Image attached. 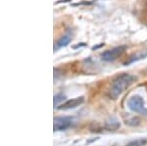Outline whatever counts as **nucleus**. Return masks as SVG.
I'll return each mask as SVG.
<instances>
[{
	"mask_svg": "<svg viewBox=\"0 0 147 146\" xmlns=\"http://www.w3.org/2000/svg\"><path fill=\"white\" fill-rule=\"evenodd\" d=\"M136 81V77L129 74H123L115 79V81L112 82L110 86V89L108 91V95L111 99L115 100L118 97H120L123 93L129 88L134 81Z\"/></svg>",
	"mask_w": 147,
	"mask_h": 146,
	"instance_id": "f257e3e1",
	"label": "nucleus"
},
{
	"mask_svg": "<svg viewBox=\"0 0 147 146\" xmlns=\"http://www.w3.org/2000/svg\"><path fill=\"white\" fill-rule=\"evenodd\" d=\"M127 106L129 110L136 114H143L144 116L147 115V109L145 107L143 98L140 95H134L127 101Z\"/></svg>",
	"mask_w": 147,
	"mask_h": 146,
	"instance_id": "f03ea898",
	"label": "nucleus"
},
{
	"mask_svg": "<svg viewBox=\"0 0 147 146\" xmlns=\"http://www.w3.org/2000/svg\"><path fill=\"white\" fill-rule=\"evenodd\" d=\"M125 50H127V46L125 45H120L117 47L107 50L105 52L101 54V59L105 62H113L116 59H118L121 55H123Z\"/></svg>",
	"mask_w": 147,
	"mask_h": 146,
	"instance_id": "7ed1b4c3",
	"label": "nucleus"
},
{
	"mask_svg": "<svg viewBox=\"0 0 147 146\" xmlns=\"http://www.w3.org/2000/svg\"><path fill=\"white\" fill-rule=\"evenodd\" d=\"M74 124L73 117H57L53 121V129L54 131H62L70 129Z\"/></svg>",
	"mask_w": 147,
	"mask_h": 146,
	"instance_id": "20e7f679",
	"label": "nucleus"
},
{
	"mask_svg": "<svg viewBox=\"0 0 147 146\" xmlns=\"http://www.w3.org/2000/svg\"><path fill=\"white\" fill-rule=\"evenodd\" d=\"M84 102V96H80V97H76L73 99H69L66 102H64L62 105H60L58 107L59 110H70V109H75V108L79 107Z\"/></svg>",
	"mask_w": 147,
	"mask_h": 146,
	"instance_id": "39448f33",
	"label": "nucleus"
},
{
	"mask_svg": "<svg viewBox=\"0 0 147 146\" xmlns=\"http://www.w3.org/2000/svg\"><path fill=\"white\" fill-rule=\"evenodd\" d=\"M72 35L71 34H64L63 36L60 37L58 41L55 42V45H54V51L58 50V49L62 48V47H66L68 44H70V42L72 41Z\"/></svg>",
	"mask_w": 147,
	"mask_h": 146,
	"instance_id": "423d86ee",
	"label": "nucleus"
},
{
	"mask_svg": "<svg viewBox=\"0 0 147 146\" xmlns=\"http://www.w3.org/2000/svg\"><path fill=\"white\" fill-rule=\"evenodd\" d=\"M147 58V49H145L144 51H140V52H137L134 55H132L127 62L125 63V65H130L132 63L136 62V61H139V60H142V59H145Z\"/></svg>",
	"mask_w": 147,
	"mask_h": 146,
	"instance_id": "0eeeda50",
	"label": "nucleus"
},
{
	"mask_svg": "<svg viewBox=\"0 0 147 146\" xmlns=\"http://www.w3.org/2000/svg\"><path fill=\"white\" fill-rule=\"evenodd\" d=\"M104 128L106 129H108V131H116V129H118L120 128V123L118 121H116V120L112 119L109 122H106Z\"/></svg>",
	"mask_w": 147,
	"mask_h": 146,
	"instance_id": "6e6552de",
	"label": "nucleus"
},
{
	"mask_svg": "<svg viewBox=\"0 0 147 146\" xmlns=\"http://www.w3.org/2000/svg\"><path fill=\"white\" fill-rule=\"evenodd\" d=\"M146 144H147V138L140 137V138H136V139L129 141L125 146H145Z\"/></svg>",
	"mask_w": 147,
	"mask_h": 146,
	"instance_id": "1a4fd4ad",
	"label": "nucleus"
},
{
	"mask_svg": "<svg viewBox=\"0 0 147 146\" xmlns=\"http://www.w3.org/2000/svg\"><path fill=\"white\" fill-rule=\"evenodd\" d=\"M66 99V96L64 95L62 93H59L57 95L54 96V99H53V103H54V107L55 108H58L60 103H62L63 101H65Z\"/></svg>",
	"mask_w": 147,
	"mask_h": 146,
	"instance_id": "9d476101",
	"label": "nucleus"
},
{
	"mask_svg": "<svg viewBox=\"0 0 147 146\" xmlns=\"http://www.w3.org/2000/svg\"><path fill=\"white\" fill-rule=\"evenodd\" d=\"M103 45H104V44H103V43H101L100 45H97V46L95 45V46H93V47H92V50H96V49H99L100 47H102Z\"/></svg>",
	"mask_w": 147,
	"mask_h": 146,
	"instance_id": "9b49d317",
	"label": "nucleus"
},
{
	"mask_svg": "<svg viewBox=\"0 0 147 146\" xmlns=\"http://www.w3.org/2000/svg\"><path fill=\"white\" fill-rule=\"evenodd\" d=\"M86 44L85 43H79V45H77V46H74L73 48H75V49H77V48H79V47H82V46H85Z\"/></svg>",
	"mask_w": 147,
	"mask_h": 146,
	"instance_id": "f8f14e48",
	"label": "nucleus"
},
{
	"mask_svg": "<svg viewBox=\"0 0 147 146\" xmlns=\"http://www.w3.org/2000/svg\"><path fill=\"white\" fill-rule=\"evenodd\" d=\"M69 1H71V0H60V1L56 2V4H59V3H62V2H69Z\"/></svg>",
	"mask_w": 147,
	"mask_h": 146,
	"instance_id": "ddd939ff",
	"label": "nucleus"
}]
</instances>
